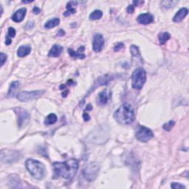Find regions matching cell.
Returning a JSON list of instances; mask_svg holds the SVG:
<instances>
[{
	"instance_id": "cell-1",
	"label": "cell",
	"mask_w": 189,
	"mask_h": 189,
	"mask_svg": "<svg viewBox=\"0 0 189 189\" xmlns=\"http://www.w3.org/2000/svg\"><path fill=\"white\" fill-rule=\"evenodd\" d=\"M79 163L76 159H70L66 162H54L52 164L54 177L70 180L75 177L78 169Z\"/></svg>"
},
{
	"instance_id": "cell-2",
	"label": "cell",
	"mask_w": 189,
	"mask_h": 189,
	"mask_svg": "<svg viewBox=\"0 0 189 189\" xmlns=\"http://www.w3.org/2000/svg\"><path fill=\"white\" fill-rule=\"evenodd\" d=\"M114 117L119 123L129 125L134 120V109L130 104H123L116 110Z\"/></svg>"
},
{
	"instance_id": "cell-3",
	"label": "cell",
	"mask_w": 189,
	"mask_h": 189,
	"mask_svg": "<svg viewBox=\"0 0 189 189\" xmlns=\"http://www.w3.org/2000/svg\"><path fill=\"white\" fill-rule=\"evenodd\" d=\"M25 166L27 169L34 178L41 180L45 175V166L38 160L33 159H27Z\"/></svg>"
},
{
	"instance_id": "cell-4",
	"label": "cell",
	"mask_w": 189,
	"mask_h": 189,
	"mask_svg": "<svg viewBox=\"0 0 189 189\" xmlns=\"http://www.w3.org/2000/svg\"><path fill=\"white\" fill-rule=\"evenodd\" d=\"M146 81V72L143 68H137L132 75V87L136 90H141Z\"/></svg>"
},
{
	"instance_id": "cell-5",
	"label": "cell",
	"mask_w": 189,
	"mask_h": 189,
	"mask_svg": "<svg viewBox=\"0 0 189 189\" xmlns=\"http://www.w3.org/2000/svg\"><path fill=\"white\" fill-rule=\"evenodd\" d=\"M45 93L44 90H36L32 92H21L17 94L16 98L19 101L22 102H27V101H33L41 97Z\"/></svg>"
},
{
	"instance_id": "cell-6",
	"label": "cell",
	"mask_w": 189,
	"mask_h": 189,
	"mask_svg": "<svg viewBox=\"0 0 189 189\" xmlns=\"http://www.w3.org/2000/svg\"><path fill=\"white\" fill-rule=\"evenodd\" d=\"M135 136L138 141L146 143L154 137V134L151 129L145 127H139L136 131Z\"/></svg>"
},
{
	"instance_id": "cell-7",
	"label": "cell",
	"mask_w": 189,
	"mask_h": 189,
	"mask_svg": "<svg viewBox=\"0 0 189 189\" xmlns=\"http://www.w3.org/2000/svg\"><path fill=\"white\" fill-rule=\"evenodd\" d=\"M99 171V166L96 162H92L84 171V176L88 181H93Z\"/></svg>"
},
{
	"instance_id": "cell-8",
	"label": "cell",
	"mask_w": 189,
	"mask_h": 189,
	"mask_svg": "<svg viewBox=\"0 0 189 189\" xmlns=\"http://www.w3.org/2000/svg\"><path fill=\"white\" fill-rule=\"evenodd\" d=\"M14 111L17 115V121L19 128L24 127L30 120V115L27 110L22 109V108H15Z\"/></svg>"
},
{
	"instance_id": "cell-9",
	"label": "cell",
	"mask_w": 189,
	"mask_h": 189,
	"mask_svg": "<svg viewBox=\"0 0 189 189\" xmlns=\"http://www.w3.org/2000/svg\"><path fill=\"white\" fill-rule=\"evenodd\" d=\"M104 45V38L103 36L100 33H97L93 37V42H92V47L93 50L95 52H99L102 50L103 47Z\"/></svg>"
},
{
	"instance_id": "cell-10",
	"label": "cell",
	"mask_w": 189,
	"mask_h": 189,
	"mask_svg": "<svg viewBox=\"0 0 189 189\" xmlns=\"http://www.w3.org/2000/svg\"><path fill=\"white\" fill-rule=\"evenodd\" d=\"M137 22L141 24H148L154 22V16L151 13H143L137 17Z\"/></svg>"
},
{
	"instance_id": "cell-11",
	"label": "cell",
	"mask_w": 189,
	"mask_h": 189,
	"mask_svg": "<svg viewBox=\"0 0 189 189\" xmlns=\"http://www.w3.org/2000/svg\"><path fill=\"white\" fill-rule=\"evenodd\" d=\"M26 13H27V10L26 8H22L19 9L18 10L15 12L14 14L12 16V20L15 22H21L22 21H23L25 16Z\"/></svg>"
},
{
	"instance_id": "cell-12",
	"label": "cell",
	"mask_w": 189,
	"mask_h": 189,
	"mask_svg": "<svg viewBox=\"0 0 189 189\" xmlns=\"http://www.w3.org/2000/svg\"><path fill=\"white\" fill-rule=\"evenodd\" d=\"M85 50V47L84 46L80 47L78 48V51H74L73 49H68V52H69V55L71 57L73 58H77V59H84L85 58V55L84 53V51Z\"/></svg>"
},
{
	"instance_id": "cell-13",
	"label": "cell",
	"mask_w": 189,
	"mask_h": 189,
	"mask_svg": "<svg viewBox=\"0 0 189 189\" xmlns=\"http://www.w3.org/2000/svg\"><path fill=\"white\" fill-rule=\"evenodd\" d=\"M78 5V2L76 1H70L66 5V10L64 13V16H69L76 13V7Z\"/></svg>"
},
{
	"instance_id": "cell-14",
	"label": "cell",
	"mask_w": 189,
	"mask_h": 189,
	"mask_svg": "<svg viewBox=\"0 0 189 189\" xmlns=\"http://www.w3.org/2000/svg\"><path fill=\"white\" fill-rule=\"evenodd\" d=\"M188 13V10L186 8H181L180 10H178L177 13H176L174 17V22H180L184 19Z\"/></svg>"
},
{
	"instance_id": "cell-15",
	"label": "cell",
	"mask_w": 189,
	"mask_h": 189,
	"mask_svg": "<svg viewBox=\"0 0 189 189\" xmlns=\"http://www.w3.org/2000/svg\"><path fill=\"white\" fill-rule=\"evenodd\" d=\"M63 51V47L60 45H54L50 49V50L49 51L48 55L50 57H58L62 54Z\"/></svg>"
},
{
	"instance_id": "cell-16",
	"label": "cell",
	"mask_w": 189,
	"mask_h": 189,
	"mask_svg": "<svg viewBox=\"0 0 189 189\" xmlns=\"http://www.w3.org/2000/svg\"><path fill=\"white\" fill-rule=\"evenodd\" d=\"M31 51V47L28 45H24V46L19 47L17 50V55L19 57H25L30 54Z\"/></svg>"
},
{
	"instance_id": "cell-17",
	"label": "cell",
	"mask_w": 189,
	"mask_h": 189,
	"mask_svg": "<svg viewBox=\"0 0 189 189\" xmlns=\"http://www.w3.org/2000/svg\"><path fill=\"white\" fill-rule=\"evenodd\" d=\"M108 102V94L106 91H103L99 93L98 97V104L99 105H105Z\"/></svg>"
},
{
	"instance_id": "cell-18",
	"label": "cell",
	"mask_w": 189,
	"mask_h": 189,
	"mask_svg": "<svg viewBox=\"0 0 189 189\" xmlns=\"http://www.w3.org/2000/svg\"><path fill=\"white\" fill-rule=\"evenodd\" d=\"M60 23V19L58 18H54L49 20L48 22H46V24H45V27L46 29H51L53 27H56L57 25H59V24Z\"/></svg>"
},
{
	"instance_id": "cell-19",
	"label": "cell",
	"mask_w": 189,
	"mask_h": 189,
	"mask_svg": "<svg viewBox=\"0 0 189 189\" xmlns=\"http://www.w3.org/2000/svg\"><path fill=\"white\" fill-rule=\"evenodd\" d=\"M57 116L55 115V114L52 113L50 114L48 116L46 117L45 120V124L47 126L49 125H52V124L55 123L57 122Z\"/></svg>"
},
{
	"instance_id": "cell-20",
	"label": "cell",
	"mask_w": 189,
	"mask_h": 189,
	"mask_svg": "<svg viewBox=\"0 0 189 189\" xmlns=\"http://www.w3.org/2000/svg\"><path fill=\"white\" fill-rule=\"evenodd\" d=\"M19 81H13L12 82L10 86L9 91H8V96L9 97H11V96H13V94H15V92H16L17 89L19 88Z\"/></svg>"
},
{
	"instance_id": "cell-21",
	"label": "cell",
	"mask_w": 189,
	"mask_h": 189,
	"mask_svg": "<svg viewBox=\"0 0 189 189\" xmlns=\"http://www.w3.org/2000/svg\"><path fill=\"white\" fill-rule=\"evenodd\" d=\"M158 38L160 45H164L168 40L170 39L171 35L169 33H162L159 35Z\"/></svg>"
},
{
	"instance_id": "cell-22",
	"label": "cell",
	"mask_w": 189,
	"mask_h": 189,
	"mask_svg": "<svg viewBox=\"0 0 189 189\" xmlns=\"http://www.w3.org/2000/svg\"><path fill=\"white\" fill-rule=\"evenodd\" d=\"M130 51L132 52L133 56L137 58V59H139V60L142 62L141 53H140L139 49H138V47L137 46H135V45H132L130 47Z\"/></svg>"
},
{
	"instance_id": "cell-23",
	"label": "cell",
	"mask_w": 189,
	"mask_h": 189,
	"mask_svg": "<svg viewBox=\"0 0 189 189\" xmlns=\"http://www.w3.org/2000/svg\"><path fill=\"white\" fill-rule=\"evenodd\" d=\"M103 16V13L101 10H95L90 15V19L91 20H98Z\"/></svg>"
},
{
	"instance_id": "cell-24",
	"label": "cell",
	"mask_w": 189,
	"mask_h": 189,
	"mask_svg": "<svg viewBox=\"0 0 189 189\" xmlns=\"http://www.w3.org/2000/svg\"><path fill=\"white\" fill-rule=\"evenodd\" d=\"M177 3V2L174 1H162L161 2V5L162 6V8H166V9H169V8H171L175 6Z\"/></svg>"
},
{
	"instance_id": "cell-25",
	"label": "cell",
	"mask_w": 189,
	"mask_h": 189,
	"mask_svg": "<svg viewBox=\"0 0 189 189\" xmlns=\"http://www.w3.org/2000/svg\"><path fill=\"white\" fill-rule=\"evenodd\" d=\"M174 124H175V122H174V121H169L168 123L164 124L163 129H166V131H170L171 129V128H172L174 126Z\"/></svg>"
},
{
	"instance_id": "cell-26",
	"label": "cell",
	"mask_w": 189,
	"mask_h": 189,
	"mask_svg": "<svg viewBox=\"0 0 189 189\" xmlns=\"http://www.w3.org/2000/svg\"><path fill=\"white\" fill-rule=\"evenodd\" d=\"M171 187L174 189H183L185 188V185L180 184V183H172L171 184Z\"/></svg>"
},
{
	"instance_id": "cell-27",
	"label": "cell",
	"mask_w": 189,
	"mask_h": 189,
	"mask_svg": "<svg viewBox=\"0 0 189 189\" xmlns=\"http://www.w3.org/2000/svg\"><path fill=\"white\" fill-rule=\"evenodd\" d=\"M16 36V30L13 27H9L8 33V37L9 38H14Z\"/></svg>"
},
{
	"instance_id": "cell-28",
	"label": "cell",
	"mask_w": 189,
	"mask_h": 189,
	"mask_svg": "<svg viewBox=\"0 0 189 189\" xmlns=\"http://www.w3.org/2000/svg\"><path fill=\"white\" fill-rule=\"evenodd\" d=\"M123 47H124V45L123 43H121V42L118 43L115 45V47H114V50H115V52H118V51H120V50H122Z\"/></svg>"
},
{
	"instance_id": "cell-29",
	"label": "cell",
	"mask_w": 189,
	"mask_h": 189,
	"mask_svg": "<svg viewBox=\"0 0 189 189\" xmlns=\"http://www.w3.org/2000/svg\"><path fill=\"white\" fill-rule=\"evenodd\" d=\"M0 57H1V66H3L4 65L5 62H6L7 60V55H5V54L3 53V52H1V54H0Z\"/></svg>"
},
{
	"instance_id": "cell-30",
	"label": "cell",
	"mask_w": 189,
	"mask_h": 189,
	"mask_svg": "<svg viewBox=\"0 0 189 189\" xmlns=\"http://www.w3.org/2000/svg\"><path fill=\"white\" fill-rule=\"evenodd\" d=\"M134 11V6L133 5H129V7L127 8V12L129 13H133Z\"/></svg>"
},
{
	"instance_id": "cell-31",
	"label": "cell",
	"mask_w": 189,
	"mask_h": 189,
	"mask_svg": "<svg viewBox=\"0 0 189 189\" xmlns=\"http://www.w3.org/2000/svg\"><path fill=\"white\" fill-rule=\"evenodd\" d=\"M143 3H144V2L143 1H133V4H134V7L140 6L141 5H143Z\"/></svg>"
},
{
	"instance_id": "cell-32",
	"label": "cell",
	"mask_w": 189,
	"mask_h": 189,
	"mask_svg": "<svg viewBox=\"0 0 189 189\" xmlns=\"http://www.w3.org/2000/svg\"><path fill=\"white\" fill-rule=\"evenodd\" d=\"M33 13H35V14H38V13H40V12H41V9L40 8H38V7H34L33 9Z\"/></svg>"
},
{
	"instance_id": "cell-33",
	"label": "cell",
	"mask_w": 189,
	"mask_h": 189,
	"mask_svg": "<svg viewBox=\"0 0 189 189\" xmlns=\"http://www.w3.org/2000/svg\"><path fill=\"white\" fill-rule=\"evenodd\" d=\"M83 118H84V120L85 121H88L89 120H90V115H88V114L87 113H84V115H83Z\"/></svg>"
},
{
	"instance_id": "cell-34",
	"label": "cell",
	"mask_w": 189,
	"mask_h": 189,
	"mask_svg": "<svg viewBox=\"0 0 189 189\" xmlns=\"http://www.w3.org/2000/svg\"><path fill=\"white\" fill-rule=\"evenodd\" d=\"M64 34H65V32L64 31V30L61 29V30H59V31L58 32L57 36H64Z\"/></svg>"
},
{
	"instance_id": "cell-35",
	"label": "cell",
	"mask_w": 189,
	"mask_h": 189,
	"mask_svg": "<svg viewBox=\"0 0 189 189\" xmlns=\"http://www.w3.org/2000/svg\"><path fill=\"white\" fill-rule=\"evenodd\" d=\"M5 44H6V45H10V44H11V39H10V38H6V41H5Z\"/></svg>"
},
{
	"instance_id": "cell-36",
	"label": "cell",
	"mask_w": 189,
	"mask_h": 189,
	"mask_svg": "<svg viewBox=\"0 0 189 189\" xmlns=\"http://www.w3.org/2000/svg\"><path fill=\"white\" fill-rule=\"evenodd\" d=\"M87 110H92V105L91 104H89L88 106H87Z\"/></svg>"
},
{
	"instance_id": "cell-37",
	"label": "cell",
	"mask_w": 189,
	"mask_h": 189,
	"mask_svg": "<svg viewBox=\"0 0 189 189\" xmlns=\"http://www.w3.org/2000/svg\"><path fill=\"white\" fill-rule=\"evenodd\" d=\"M33 0H31V1H22V3H24V4H26V3H30V2H33Z\"/></svg>"
}]
</instances>
